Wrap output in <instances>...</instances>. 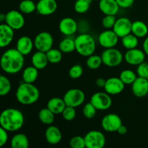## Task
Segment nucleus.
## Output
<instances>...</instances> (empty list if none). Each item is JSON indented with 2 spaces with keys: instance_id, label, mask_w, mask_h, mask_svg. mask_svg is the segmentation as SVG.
I'll return each instance as SVG.
<instances>
[{
  "instance_id": "1",
  "label": "nucleus",
  "mask_w": 148,
  "mask_h": 148,
  "mask_svg": "<svg viewBox=\"0 0 148 148\" xmlns=\"http://www.w3.org/2000/svg\"><path fill=\"white\" fill-rule=\"evenodd\" d=\"M24 64V55L17 49H10L4 51L0 62L1 69L10 75H14L20 72L23 69Z\"/></svg>"
},
{
  "instance_id": "2",
  "label": "nucleus",
  "mask_w": 148,
  "mask_h": 148,
  "mask_svg": "<svg viewBox=\"0 0 148 148\" xmlns=\"http://www.w3.org/2000/svg\"><path fill=\"white\" fill-rule=\"evenodd\" d=\"M25 118L23 113L13 108H6L0 115V125L7 132H16L24 124Z\"/></svg>"
},
{
  "instance_id": "3",
  "label": "nucleus",
  "mask_w": 148,
  "mask_h": 148,
  "mask_svg": "<svg viewBox=\"0 0 148 148\" xmlns=\"http://www.w3.org/2000/svg\"><path fill=\"white\" fill-rule=\"evenodd\" d=\"M16 99L20 104L25 106L32 105L38 101L40 92L33 83L23 82L18 86L15 92Z\"/></svg>"
},
{
  "instance_id": "4",
  "label": "nucleus",
  "mask_w": 148,
  "mask_h": 148,
  "mask_svg": "<svg viewBox=\"0 0 148 148\" xmlns=\"http://www.w3.org/2000/svg\"><path fill=\"white\" fill-rule=\"evenodd\" d=\"M75 51L82 56L88 57L93 54L96 49V44L93 37L88 33H82L76 37Z\"/></svg>"
},
{
  "instance_id": "5",
  "label": "nucleus",
  "mask_w": 148,
  "mask_h": 148,
  "mask_svg": "<svg viewBox=\"0 0 148 148\" xmlns=\"http://www.w3.org/2000/svg\"><path fill=\"white\" fill-rule=\"evenodd\" d=\"M103 64L109 67H115L121 64L124 56L119 49L115 48L106 49L101 54Z\"/></svg>"
},
{
  "instance_id": "6",
  "label": "nucleus",
  "mask_w": 148,
  "mask_h": 148,
  "mask_svg": "<svg viewBox=\"0 0 148 148\" xmlns=\"http://www.w3.org/2000/svg\"><path fill=\"white\" fill-rule=\"evenodd\" d=\"M63 99L66 106L77 108L83 103L85 100V95L82 90L72 88L65 92Z\"/></svg>"
},
{
  "instance_id": "7",
  "label": "nucleus",
  "mask_w": 148,
  "mask_h": 148,
  "mask_svg": "<svg viewBox=\"0 0 148 148\" xmlns=\"http://www.w3.org/2000/svg\"><path fill=\"white\" fill-rule=\"evenodd\" d=\"M111 95L106 92H98L91 96L90 102L98 111H106L112 106V99Z\"/></svg>"
},
{
  "instance_id": "8",
  "label": "nucleus",
  "mask_w": 148,
  "mask_h": 148,
  "mask_svg": "<svg viewBox=\"0 0 148 148\" xmlns=\"http://www.w3.org/2000/svg\"><path fill=\"white\" fill-rule=\"evenodd\" d=\"M53 44V38L52 35L49 32H40L36 35L34 39V46L37 51L46 53L52 49Z\"/></svg>"
},
{
  "instance_id": "9",
  "label": "nucleus",
  "mask_w": 148,
  "mask_h": 148,
  "mask_svg": "<svg viewBox=\"0 0 148 148\" xmlns=\"http://www.w3.org/2000/svg\"><path fill=\"white\" fill-rule=\"evenodd\" d=\"M84 137L87 148H103L106 142L105 135L98 130L88 132Z\"/></svg>"
},
{
  "instance_id": "10",
  "label": "nucleus",
  "mask_w": 148,
  "mask_h": 148,
  "mask_svg": "<svg viewBox=\"0 0 148 148\" xmlns=\"http://www.w3.org/2000/svg\"><path fill=\"white\" fill-rule=\"evenodd\" d=\"M122 124L121 119L116 114H109L104 116L101 120V127L107 132H117L119 127Z\"/></svg>"
},
{
  "instance_id": "11",
  "label": "nucleus",
  "mask_w": 148,
  "mask_h": 148,
  "mask_svg": "<svg viewBox=\"0 0 148 148\" xmlns=\"http://www.w3.org/2000/svg\"><path fill=\"white\" fill-rule=\"evenodd\" d=\"M119 38L112 29H106L100 33L98 42L100 46L104 49H110L116 46L119 42Z\"/></svg>"
},
{
  "instance_id": "12",
  "label": "nucleus",
  "mask_w": 148,
  "mask_h": 148,
  "mask_svg": "<svg viewBox=\"0 0 148 148\" xmlns=\"http://www.w3.org/2000/svg\"><path fill=\"white\" fill-rule=\"evenodd\" d=\"M5 23L14 30H20L25 25V18L21 12L10 10L6 14Z\"/></svg>"
},
{
  "instance_id": "13",
  "label": "nucleus",
  "mask_w": 148,
  "mask_h": 148,
  "mask_svg": "<svg viewBox=\"0 0 148 148\" xmlns=\"http://www.w3.org/2000/svg\"><path fill=\"white\" fill-rule=\"evenodd\" d=\"M132 23L129 18L125 17L117 19L112 30L119 38L124 37L132 33Z\"/></svg>"
},
{
  "instance_id": "14",
  "label": "nucleus",
  "mask_w": 148,
  "mask_h": 148,
  "mask_svg": "<svg viewBox=\"0 0 148 148\" xmlns=\"http://www.w3.org/2000/svg\"><path fill=\"white\" fill-rule=\"evenodd\" d=\"M145 55L144 51L135 48V49L127 50L125 54L124 55V59L129 64L137 66L145 62Z\"/></svg>"
},
{
  "instance_id": "15",
  "label": "nucleus",
  "mask_w": 148,
  "mask_h": 148,
  "mask_svg": "<svg viewBox=\"0 0 148 148\" xmlns=\"http://www.w3.org/2000/svg\"><path fill=\"white\" fill-rule=\"evenodd\" d=\"M125 84L119 77H110L106 79L104 90L109 95H118L124 89Z\"/></svg>"
},
{
  "instance_id": "16",
  "label": "nucleus",
  "mask_w": 148,
  "mask_h": 148,
  "mask_svg": "<svg viewBox=\"0 0 148 148\" xmlns=\"http://www.w3.org/2000/svg\"><path fill=\"white\" fill-rule=\"evenodd\" d=\"M58 4L56 0H39L36 3V11L41 15H50L57 10Z\"/></svg>"
},
{
  "instance_id": "17",
  "label": "nucleus",
  "mask_w": 148,
  "mask_h": 148,
  "mask_svg": "<svg viewBox=\"0 0 148 148\" xmlns=\"http://www.w3.org/2000/svg\"><path fill=\"white\" fill-rule=\"evenodd\" d=\"M132 91L137 98H143L148 94V79L137 77L132 84Z\"/></svg>"
},
{
  "instance_id": "18",
  "label": "nucleus",
  "mask_w": 148,
  "mask_h": 148,
  "mask_svg": "<svg viewBox=\"0 0 148 148\" xmlns=\"http://www.w3.org/2000/svg\"><path fill=\"white\" fill-rule=\"evenodd\" d=\"M59 28L64 36H72L77 30V23L72 17H64L59 22Z\"/></svg>"
},
{
  "instance_id": "19",
  "label": "nucleus",
  "mask_w": 148,
  "mask_h": 148,
  "mask_svg": "<svg viewBox=\"0 0 148 148\" xmlns=\"http://www.w3.org/2000/svg\"><path fill=\"white\" fill-rule=\"evenodd\" d=\"M14 29L7 25L1 23L0 25V46L4 48L8 46L14 38Z\"/></svg>"
},
{
  "instance_id": "20",
  "label": "nucleus",
  "mask_w": 148,
  "mask_h": 148,
  "mask_svg": "<svg viewBox=\"0 0 148 148\" xmlns=\"http://www.w3.org/2000/svg\"><path fill=\"white\" fill-rule=\"evenodd\" d=\"M45 138L49 144L54 145L60 143L62 138V134L60 130L57 127L51 125L46 130Z\"/></svg>"
},
{
  "instance_id": "21",
  "label": "nucleus",
  "mask_w": 148,
  "mask_h": 148,
  "mask_svg": "<svg viewBox=\"0 0 148 148\" xmlns=\"http://www.w3.org/2000/svg\"><path fill=\"white\" fill-rule=\"evenodd\" d=\"M119 5L116 0H100L99 9L105 15H116L119 10Z\"/></svg>"
},
{
  "instance_id": "22",
  "label": "nucleus",
  "mask_w": 148,
  "mask_h": 148,
  "mask_svg": "<svg viewBox=\"0 0 148 148\" xmlns=\"http://www.w3.org/2000/svg\"><path fill=\"white\" fill-rule=\"evenodd\" d=\"M34 47V41L28 36H22L17 40L16 43V49L23 55L26 56L31 53Z\"/></svg>"
},
{
  "instance_id": "23",
  "label": "nucleus",
  "mask_w": 148,
  "mask_h": 148,
  "mask_svg": "<svg viewBox=\"0 0 148 148\" xmlns=\"http://www.w3.org/2000/svg\"><path fill=\"white\" fill-rule=\"evenodd\" d=\"M32 65L38 69H43L46 67L49 63L46 53L40 51H37L33 54L31 57Z\"/></svg>"
},
{
  "instance_id": "24",
  "label": "nucleus",
  "mask_w": 148,
  "mask_h": 148,
  "mask_svg": "<svg viewBox=\"0 0 148 148\" xmlns=\"http://www.w3.org/2000/svg\"><path fill=\"white\" fill-rule=\"evenodd\" d=\"M66 106V105L63 98L57 97L51 98L47 103V108L50 109L55 115L62 114Z\"/></svg>"
},
{
  "instance_id": "25",
  "label": "nucleus",
  "mask_w": 148,
  "mask_h": 148,
  "mask_svg": "<svg viewBox=\"0 0 148 148\" xmlns=\"http://www.w3.org/2000/svg\"><path fill=\"white\" fill-rule=\"evenodd\" d=\"M10 145L12 148H27L29 140L27 136L23 133L14 134L10 141Z\"/></svg>"
},
{
  "instance_id": "26",
  "label": "nucleus",
  "mask_w": 148,
  "mask_h": 148,
  "mask_svg": "<svg viewBox=\"0 0 148 148\" xmlns=\"http://www.w3.org/2000/svg\"><path fill=\"white\" fill-rule=\"evenodd\" d=\"M132 33L137 38L145 37L148 33V27L143 21L136 20L133 22L132 25Z\"/></svg>"
},
{
  "instance_id": "27",
  "label": "nucleus",
  "mask_w": 148,
  "mask_h": 148,
  "mask_svg": "<svg viewBox=\"0 0 148 148\" xmlns=\"http://www.w3.org/2000/svg\"><path fill=\"white\" fill-rule=\"evenodd\" d=\"M38 70L39 69H38L33 65L26 67L23 70V75H22L23 82H27V83H33L36 82L38 77Z\"/></svg>"
},
{
  "instance_id": "28",
  "label": "nucleus",
  "mask_w": 148,
  "mask_h": 148,
  "mask_svg": "<svg viewBox=\"0 0 148 148\" xmlns=\"http://www.w3.org/2000/svg\"><path fill=\"white\" fill-rule=\"evenodd\" d=\"M54 116L55 114L46 107L40 110L38 112V119L43 124L51 125L54 121Z\"/></svg>"
},
{
  "instance_id": "29",
  "label": "nucleus",
  "mask_w": 148,
  "mask_h": 148,
  "mask_svg": "<svg viewBox=\"0 0 148 148\" xmlns=\"http://www.w3.org/2000/svg\"><path fill=\"white\" fill-rule=\"evenodd\" d=\"M59 49L62 53H72L75 51V41L70 38H66L61 40L59 45Z\"/></svg>"
},
{
  "instance_id": "30",
  "label": "nucleus",
  "mask_w": 148,
  "mask_h": 148,
  "mask_svg": "<svg viewBox=\"0 0 148 148\" xmlns=\"http://www.w3.org/2000/svg\"><path fill=\"white\" fill-rule=\"evenodd\" d=\"M138 38H137V36L131 33L124 37L121 38V43H122L123 46L127 50L135 49L138 46Z\"/></svg>"
},
{
  "instance_id": "31",
  "label": "nucleus",
  "mask_w": 148,
  "mask_h": 148,
  "mask_svg": "<svg viewBox=\"0 0 148 148\" xmlns=\"http://www.w3.org/2000/svg\"><path fill=\"white\" fill-rule=\"evenodd\" d=\"M137 76L135 72L130 69H124L121 71L119 78L125 85H132L137 79Z\"/></svg>"
},
{
  "instance_id": "32",
  "label": "nucleus",
  "mask_w": 148,
  "mask_h": 148,
  "mask_svg": "<svg viewBox=\"0 0 148 148\" xmlns=\"http://www.w3.org/2000/svg\"><path fill=\"white\" fill-rule=\"evenodd\" d=\"M19 9L22 13L30 14L36 10V4L32 0H23L19 4Z\"/></svg>"
},
{
  "instance_id": "33",
  "label": "nucleus",
  "mask_w": 148,
  "mask_h": 148,
  "mask_svg": "<svg viewBox=\"0 0 148 148\" xmlns=\"http://www.w3.org/2000/svg\"><path fill=\"white\" fill-rule=\"evenodd\" d=\"M49 62L51 64H58L62 59V52L60 50L56 49H51L46 52Z\"/></svg>"
},
{
  "instance_id": "34",
  "label": "nucleus",
  "mask_w": 148,
  "mask_h": 148,
  "mask_svg": "<svg viewBox=\"0 0 148 148\" xmlns=\"http://www.w3.org/2000/svg\"><path fill=\"white\" fill-rule=\"evenodd\" d=\"M102 64L103 61L101 56H98V55H90L88 56L86 61V65L88 66V67L92 70L100 68Z\"/></svg>"
},
{
  "instance_id": "35",
  "label": "nucleus",
  "mask_w": 148,
  "mask_h": 148,
  "mask_svg": "<svg viewBox=\"0 0 148 148\" xmlns=\"http://www.w3.org/2000/svg\"><path fill=\"white\" fill-rule=\"evenodd\" d=\"M92 0H77L74 5L76 12L79 14H84L89 10L90 4Z\"/></svg>"
},
{
  "instance_id": "36",
  "label": "nucleus",
  "mask_w": 148,
  "mask_h": 148,
  "mask_svg": "<svg viewBox=\"0 0 148 148\" xmlns=\"http://www.w3.org/2000/svg\"><path fill=\"white\" fill-rule=\"evenodd\" d=\"M12 88L11 82L4 75L0 76V95L4 96L10 92Z\"/></svg>"
},
{
  "instance_id": "37",
  "label": "nucleus",
  "mask_w": 148,
  "mask_h": 148,
  "mask_svg": "<svg viewBox=\"0 0 148 148\" xmlns=\"http://www.w3.org/2000/svg\"><path fill=\"white\" fill-rule=\"evenodd\" d=\"M97 111L98 110L96 109V108L90 102L85 105L83 109H82V114H83L85 118L88 119H91L95 117Z\"/></svg>"
},
{
  "instance_id": "38",
  "label": "nucleus",
  "mask_w": 148,
  "mask_h": 148,
  "mask_svg": "<svg viewBox=\"0 0 148 148\" xmlns=\"http://www.w3.org/2000/svg\"><path fill=\"white\" fill-rule=\"evenodd\" d=\"M62 117L64 118V119L66 120L67 121H71L72 120L75 119V118L76 117L77 115V111L75 108L72 106H66V108H64V110L63 111L62 114Z\"/></svg>"
},
{
  "instance_id": "39",
  "label": "nucleus",
  "mask_w": 148,
  "mask_h": 148,
  "mask_svg": "<svg viewBox=\"0 0 148 148\" xmlns=\"http://www.w3.org/2000/svg\"><path fill=\"white\" fill-rule=\"evenodd\" d=\"M82 74H83V68L79 64L73 65L69 70V76L73 79L79 78Z\"/></svg>"
},
{
  "instance_id": "40",
  "label": "nucleus",
  "mask_w": 148,
  "mask_h": 148,
  "mask_svg": "<svg viewBox=\"0 0 148 148\" xmlns=\"http://www.w3.org/2000/svg\"><path fill=\"white\" fill-rule=\"evenodd\" d=\"M69 145L72 148H84L86 147L85 145V137L81 136L73 137L69 141Z\"/></svg>"
},
{
  "instance_id": "41",
  "label": "nucleus",
  "mask_w": 148,
  "mask_h": 148,
  "mask_svg": "<svg viewBox=\"0 0 148 148\" xmlns=\"http://www.w3.org/2000/svg\"><path fill=\"white\" fill-rule=\"evenodd\" d=\"M116 20L115 15H111V14L106 15L102 20L103 27L106 29H113Z\"/></svg>"
},
{
  "instance_id": "42",
  "label": "nucleus",
  "mask_w": 148,
  "mask_h": 148,
  "mask_svg": "<svg viewBox=\"0 0 148 148\" xmlns=\"http://www.w3.org/2000/svg\"><path fill=\"white\" fill-rule=\"evenodd\" d=\"M137 74L138 77L148 79V63L147 62H143L140 64L137 65Z\"/></svg>"
},
{
  "instance_id": "43",
  "label": "nucleus",
  "mask_w": 148,
  "mask_h": 148,
  "mask_svg": "<svg viewBox=\"0 0 148 148\" xmlns=\"http://www.w3.org/2000/svg\"><path fill=\"white\" fill-rule=\"evenodd\" d=\"M8 132L2 127H0V147H3L8 141Z\"/></svg>"
},
{
  "instance_id": "44",
  "label": "nucleus",
  "mask_w": 148,
  "mask_h": 148,
  "mask_svg": "<svg viewBox=\"0 0 148 148\" xmlns=\"http://www.w3.org/2000/svg\"><path fill=\"white\" fill-rule=\"evenodd\" d=\"M121 8H129L134 4V0H116Z\"/></svg>"
},
{
  "instance_id": "45",
  "label": "nucleus",
  "mask_w": 148,
  "mask_h": 148,
  "mask_svg": "<svg viewBox=\"0 0 148 148\" xmlns=\"http://www.w3.org/2000/svg\"><path fill=\"white\" fill-rule=\"evenodd\" d=\"M106 79H104L103 78L100 77L96 79V81H95V85L98 88H104V86L106 85Z\"/></svg>"
},
{
  "instance_id": "46",
  "label": "nucleus",
  "mask_w": 148,
  "mask_h": 148,
  "mask_svg": "<svg viewBox=\"0 0 148 148\" xmlns=\"http://www.w3.org/2000/svg\"><path fill=\"white\" fill-rule=\"evenodd\" d=\"M117 132L119 133L121 135H124V134H126L127 133V128L126 126L121 124L119 127L118 130H117Z\"/></svg>"
},
{
  "instance_id": "47",
  "label": "nucleus",
  "mask_w": 148,
  "mask_h": 148,
  "mask_svg": "<svg viewBox=\"0 0 148 148\" xmlns=\"http://www.w3.org/2000/svg\"><path fill=\"white\" fill-rule=\"evenodd\" d=\"M143 51H145V54L148 56V37H147L145 39L144 42H143Z\"/></svg>"
},
{
  "instance_id": "48",
  "label": "nucleus",
  "mask_w": 148,
  "mask_h": 148,
  "mask_svg": "<svg viewBox=\"0 0 148 148\" xmlns=\"http://www.w3.org/2000/svg\"><path fill=\"white\" fill-rule=\"evenodd\" d=\"M5 18H6V14H0V20L1 22H4L5 21Z\"/></svg>"
}]
</instances>
